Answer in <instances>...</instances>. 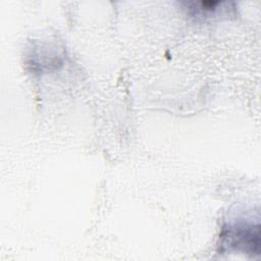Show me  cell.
<instances>
[{
  "instance_id": "1",
  "label": "cell",
  "mask_w": 261,
  "mask_h": 261,
  "mask_svg": "<svg viewBox=\"0 0 261 261\" xmlns=\"http://www.w3.org/2000/svg\"><path fill=\"white\" fill-rule=\"evenodd\" d=\"M225 237H228V244L245 251L258 252L259 250V225L234 224L228 228Z\"/></svg>"
}]
</instances>
